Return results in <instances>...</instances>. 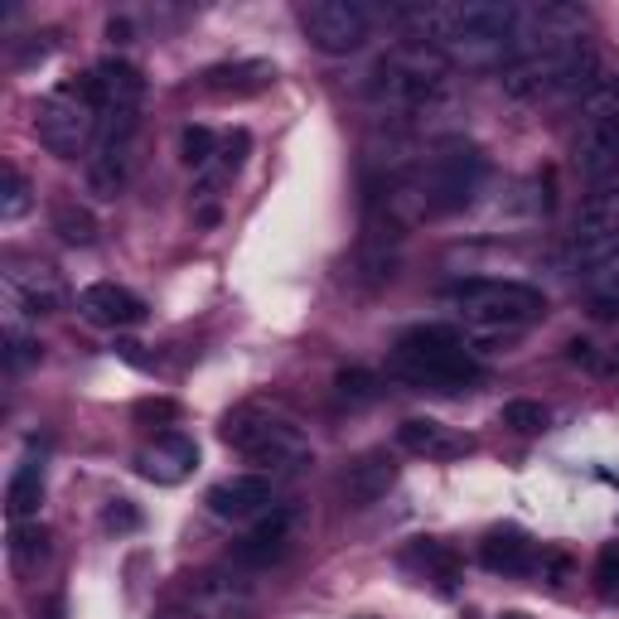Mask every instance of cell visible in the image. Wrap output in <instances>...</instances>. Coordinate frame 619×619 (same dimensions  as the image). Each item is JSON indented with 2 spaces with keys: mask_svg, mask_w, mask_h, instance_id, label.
<instances>
[{
  "mask_svg": "<svg viewBox=\"0 0 619 619\" xmlns=\"http://www.w3.org/2000/svg\"><path fill=\"white\" fill-rule=\"evenodd\" d=\"M451 54L435 44H417V40H402L393 44L378 64L368 68V78H363V97L368 102L387 107V112H411L421 117L427 107H435L451 88Z\"/></svg>",
  "mask_w": 619,
  "mask_h": 619,
  "instance_id": "1",
  "label": "cell"
},
{
  "mask_svg": "<svg viewBox=\"0 0 619 619\" xmlns=\"http://www.w3.org/2000/svg\"><path fill=\"white\" fill-rule=\"evenodd\" d=\"M445 300L460 310L469 339H484V344H508L548 314V296L538 286L504 281V276H469L445 290Z\"/></svg>",
  "mask_w": 619,
  "mask_h": 619,
  "instance_id": "2",
  "label": "cell"
},
{
  "mask_svg": "<svg viewBox=\"0 0 619 619\" xmlns=\"http://www.w3.org/2000/svg\"><path fill=\"white\" fill-rule=\"evenodd\" d=\"M393 373L421 393H469L479 383V363L451 324H411L393 344Z\"/></svg>",
  "mask_w": 619,
  "mask_h": 619,
  "instance_id": "3",
  "label": "cell"
},
{
  "mask_svg": "<svg viewBox=\"0 0 619 619\" xmlns=\"http://www.w3.org/2000/svg\"><path fill=\"white\" fill-rule=\"evenodd\" d=\"M223 445H233L237 455H247L252 465H266V469H300L310 465L314 451L306 441V431L296 427L286 407L276 402H242L223 417Z\"/></svg>",
  "mask_w": 619,
  "mask_h": 619,
  "instance_id": "4",
  "label": "cell"
},
{
  "mask_svg": "<svg viewBox=\"0 0 619 619\" xmlns=\"http://www.w3.org/2000/svg\"><path fill=\"white\" fill-rule=\"evenodd\" d=\"M97 121H102V107H97V92H92V73H73V78L54 82L40 97V107H34V136L58 161H78L97 141Z\"/></svg>",
  "mask_w": 619,
  "mask_h": 619,
  "instance_id": "5",
  "label": "cell"
},
{
  "mask_svg": "<svg viewBox=\"0 0 619 619\" xmlns=\"http://www.w3.org/2000/svg\"><path fill=\"white\" fill-rule=\"evenodd\" d=\"M518 24H523V10L513 0H455V20L451 34H445V54L465 58V64H508L518 48Z\"/></svg>",
  "mask_w": 619,
  "mask_h": 619,
  "instance_id": "6",
  "label": "cell"
},
{
  "mask_svg": "<svg viewBox=\"0 0 619 619\" xmlns=\"http://www.w3.org/2000/svg\"><path fill=\"white\" fill-rule=\"evenodd\" d=\"M484 175H489V161H484L479 145H445L411 179L421 189L427 218H451L475 203V194L484 189Z\"/></svg>",
  "mask_w": 619,
  "mask_h": 619,
  "instance_id": "7",
  "label": "cell"
},
{
  "mask_svg": "<svg viewBox=\"0 0 619 619\" xmlns=\"http://www.w3.org/2000/svg\"><path fill=\"white\" fill-rule=\"evenodd\" d=\"M0 290H5V310L10 314H58L68 306V290H64V276L54 272L48 262L40 257H20V252H5L0 262Z\"/></svg>",
  "mask_w": 619,
  "mask_h": 619,
  "instance_id": "8",
  "label": "cell"
},
{
  "mask_svg": "<svg viewBox=\"0 0 619 619\" xmlns=\"http://www.w3.org/2000/svg\"><path fill=\"white\" fill-rule=\"evenodd\" d=\"M300 30L306 40L330 58H344V54H358L373 34V10L358 5V0H310L300 10Z\"/></svg>",
  "mask_w": 619,
  "mask_h": 619,
  "instance_id": "9",
  "label": "cell"
},
{
  "mask_svg": "<svg viewBox=\"0 0 619 619\" xmlns=\"http://www.w3.org/2000/svg\"><path fill=\"white\" fill-rule=\"evenodd\" d=\"M581 40H586V10L572 0H542V5L523 10L513 54H566Z\"/></svg>",
  "mask_w": 619,
  "mask_h": 619,
  "instance_id": "10",
  "label": "cell"
},
{
  "mask_svg": "<svg viewBox=\"0 0 619 619\" xmlns=\"http://www.w3.org/2000/svg\"><path fill=\"white\" fill-rule=\"evenodd\" d=\"M257 590L237 572H199L189 581V615L194 619H252Z\"/></svg>",
  "mask_w": 619,
  "mask_h": 619,
  "instance_id": "11",
  "label": "cell"
},
{
  "mask_svg": "<svg viewBox=\"0 0 619 619\" xmlns=\"http://www.w3.org/2000/svg\"><path fill=\"white\" fill-rule=\"evenodd\" d=\"M296 528H300V508L290 504H276L272 513H262L252 532L237 542L233 562L237 566H252V572H262V566H276L281 556L290 552V542H296Z\"/></svg>",
  "mask_w": 619,
  "mask_h": 619,
  "instance_id": "12",
  "label": "cell"
},
{
  "mask_svg": "<svg viewBox=\"0 0 619 619\" xmlns=\"http://www.w3.org/2000/svg\"><path fill=\"white\" fill-rule=\"evenodd\" d=\"M213 518L223 523H252V518L272 513L276 508V484L266 475H233V479H218L209 494H203Z\"/></svg>",
  "mask_w": 619,
  "mask_h": 619,
  "instance_id": "13",
  "label": "cell"
},
{
  "mask_svg": "<svg viewBox=\"0 0 619 619\" xmlns=\"http://www.w3.org/2000/svg\"><path fill=\"white\" fill-rule=\"evenodd\" d=\"M194 469H199V445H194L185 431H161L145 451H136V475L161 484V489L185 484Z\"/></svg>",
  "mask_w": 619,
  "mask_h": 619,
  "instance_id": "14",
  "label": "cell"
},
{
  "mask_svg": "<svg viewBox=\"0 0 619 619\" xmlns=\"http://www.w3.org/2000/svg\"><path fill=\"white\" fill-rule=\"evenodd\" d=\"M78 314L97 330H136L145 320V300L117 281H92L78 290Z\"/></svg>",
  "mask_w": 619,
  "mask_h": 619,
  "instance_id": "15",
  "label": "cell"
},
{
  "mask_svg": "<svg viewBox=\"0 0 619 619\" xmlns=\"http://www.w3.org/2000/svg\"><path fill=\"white\" fill-rule=\"evenodd\" d=\"M397 445L411 455H427V460H465L475 455V435L445 427V421L435 417H407L402 427H397Z\"/></svg>",
  "mask_w": 619,
  "mask_h": 619,
  "instance_id": "16",
  "label": "cell"
},
{
  "mask_svg": "<svg viewBox=\"0 0 619 619\" xmlns=\"http://www.w3.org/2000/svg\"><path fill=\"white\" fill-rule=\"evenodd\" d=\"M538 542L528 538L523 528H513V523H504V528H489L484 532V542H479V562L489 566L494 576H528V572H538Z\"/></svg>",
  "mask_w": 619,
  "mask_h": 619,
  "instance_id": "17",
  "label": "cell"
},
{
  "mask_svg": "<svg viewBox=\"0 0 619 619\" xmlns=\"http://www.w3.org/2000/svg\"><path fill=\"white\" fill-rule=\"evenodd\" d=\"M572 161H576V169L590 179V185L615 179L619 175V126H610V121H581Z\"/></svg>",
  "mask_w": 619,
  "mask_h": 619,
  "instance_id": "18",
  "label": "cell"
},
{
  "mask_svg": "<svg viewBox=\"0 0 619 619\" xmlns=\"http://www.w3.org/2000/svg\"><path fill=\"white\" fill-rule=\"evenodd\" d=\"M402 566H407L411 576L431 581L441 596H455V590H460V576H465V562H460V552L445 548V542H435V538L407 542V548H402Z\"/></svg>",
  "mask_w": 619,
  "mask_h": 619,
  "instance_id": "19",
  "label": "cell"
},
{
  "mask_svg": "<svg viewBox=\"0 0 619 619\" xmlns=\"http://www.w3.org/2000/svg\"><path fill=\"white\" fill-rule=\"evenodd\" d=\"M276 82V64H266V58H237V64H213L203 68L199 88L209 97H233V102H242V97H257Z\"/></svg>",
  "mask_w": 619,
  "mask_h": 619,
  "instance_id": "20",
  "label": "cell"
},
{
  "mask_svg": "<svg viewBox=\"0 0 619 619\" xmlns=\"http://www.w3.org/2000/svg\"><path fill=\"white\" fill-rule=\"evenodd\" d=\"M92 92H97V107H102V112H141L145 78L126 58H102V64L92 68Z\"/></svg>",
  "mask_w": 619,
  "mask_h": 619,
  "instance_id": "21",
  "label": "cell"
},
{
  "mask_svg": "<svg viewBox=\"0 0 619 619\" xmlns=\"http://www.w3.org/2000/svg\"><path fill=\"white\" fill-rule=\"evenodd\" d=\"M397 484V460L387 451H368L349 465L344 475V499L354 508H373L378 499H387V489Z\"/></svg>",
  "mask_w": 619,
  "mask_h": 619,
  "instance_id": "22",
  "label": "cell"
},
{
  "mask_svg": "<svg viewBox=\"0 0 619 619\" xmlns=\"http://www.w3.org/2000/svg\"><path fill=\"white\" fill-rule=\"evenodd\" d=\"M600 78H605V73H600V48L590 44V40H581V44L572 48V54L562 58V68H556L552 97H556V102H576V97L586 102V92L596 88Z\"/></svg>",
  "mask_w": 619,
  "mask_h": 619,
  "instance_id": "23",
  "label": "cell"
},
{
  "mask_svg": "<svg viewBox=\"0 0 619 619\" xmlns=\"http://www.w3.org/2000/svg\"><path fill=\"white\" fill-rule=\"evenodd\" d=\"M40 508H44V465L34 455H24L5 484V513L10 523H34Z\"/></svg>",
  "mask_w": 619,
  "mask_h": 619,
  "instance_id": "24",
  "label": "cell"
},
{
  "mask_svg": "<svg viewBox=\"0 0 619 619\" xmlns=\"http://www.w3.org/2000/svg\"><path fill=\"white\" fill-rule=\"evenodd\" d=\"M581 296H586V306L596 320H615L619 314V252L610 262L590 266V272L581 276Z\"/></svg>",
  "mask_w": 619,
  "mask_h": 619,
  "instance_id": "25",
  "label": "cell"
},
{
  "mask_svg": "<svg viewBox=\"0 0 619 619\" xmlns=\"http://www.w3.org/2000/svg\"><path fill=\"white\" fill-rule=\"evenodd\" d=\"M48 552H54V538H48V528L40 518H34V523H10V562H15L20 572L44 566Z\"/></svg>",
  "mask_w": 619,
  "mask_h": 619,
  "instance_id": "26",
  "label": "cell"
},
{
  "mask_svg": "<svg viewBox=\"0 0 619 619\" xmlns=\"http://www.w3.org/2000/svg\"><path fill=\"white\" fill-rule=\"evenodd\" d=\"M54 233H58V242H68V247H92L102 228H97V213L88 209V203L64 199L54 209Z\"/></svg>",
  "mask_w": 619,
  "mask_h": 619,
  "instance_id": "27",
  "label": "cell"
},
{
  "mask_svg": "<svg viewBox=\"0 0 619 619\" xmlns=\"http://www.w3.org/2000/svg\"><path fill=\"white\" fill-rule=\"evenodd\" d=\"M40 358H44V344L30 330H24L20 314H5V368L10 373H24L30 363H40Z\"/></svg>",
  "mask_w": 619,
  "mask_h": 619,
  "instance_id": "28",
  "label": "cell"
},
{
  "mask_svg": "<svg viewBox=\"0 0 619 619\" xmlns=\"http://www.w3.org/2000/svg\"><path fill=\"white\" fill-rule=\"evenodd\" d=\"M581 121H610L619 126V73H605L581 102Z\"/></svg>",
  "mask_w": 619,
  "mask_h": 619,
  "instance_id": "29",
  "label": "cell"
},
{
  "mask_svg": "<svg viewBox=\"0 0 619 619\" xmlns=\"http://www.w3.org/2000/svg\"><path fill=\"white\" fill-rule=\"evenodd\" d=\"M218 141L209 126H199V121H189L185 131H179V161H185L189 169H209L213 165V155H218Z\"/></svg>",
  "mask_w": 619,
  "mask_h": 619,
  "instance_id": "30",
  "label": "cell"
},
{
  "mask_svg": "<svg viewBox=\"0 0 619 619\" xmlns=\"http://www.w3.org/2000/svg\"><path fill=\"white\" fill-rule=\"evenodd\" d=\"M499 421L508 431H518V435H542L552 427V411L542 407V402H532V397H518V402H508L499 411Z\"/></svg>",
  "mask_w": 619,
  "mask_h": 619,
  "instance_id": "31",
  "label": "cell"
},
{
  "mask_svg": "<svg viewBox=\"0 0 619 619\" xmlns=\"http://www.w3.org/2000/svg\"><path fill=\"white\" fill-rule=\"evenodd\" d=\"M24 209H30V185L15 165H0V218L15 223V218H24Z\"/></svg>",
  "mask_w": 619,
  "mask_h": 619,
  "instance_id": "32",
  "label": "cell"
},
{
  "mask_svg": "<svg viewBox=\"0 0 619 619\" xmlns=\"http://www.w3.org/2000/svg\"><path fill=\"white\" fill-rule=\"evenodd\" d=\"M131 417H136V427H161V431H175V421L185 417V407H179L175 397H141V402L131 407Z\"/></svg>",
  "mask_w": 619,
  "mask_h": 619,
  "instance_id": "33",
  "label": "cell"
},
{
  "mask_svg": "<svg viewBox=\"0 0 619 619\" xmlns=\"http://www.w3.org/2000/svg\"><path fill=\"white\" fill-rule=\"evenodd\" d=\"M334 393L344 397L349 407H363V402H373V397H378V378H373L368 368H344L334 378Z\"/></svg>",
  "mask_w": 619,
  "mask_h": 619,
  "instance_id": "34",
  "label": "cell"
},
{
  "mask_svg": "<svg viewBox=\"0 0 619 619\" xmlns=\"http://www.w3.org/2000/svg\"><path fill=\"white\" fill-rule=\"evenodd\" d=\"M102 528L117 532V538H126V532H141L145 528V513L131 499H112L102 508Z\"/></svg>",
  "mask_w": 619,
  "mask_h": 619,
  "instance_id": "35",
  "label": "cell"
},
{
  "mask_svg": "<svg viewBox=\"0 0 619 619\" xmlns=\"http://www.w3.org/2000/svg\"><path fill=\"white\" fill-rule=\"evenodd\" d=\"M596 590H600V600H619V542L600 548V556H596Z\"/></svg>",
  "mask_w": 619,
  "mask_h": 619,
  "instance_id": "36",
  "label": "cell"
},
{
  "mask_svg": "<svg viewBox=\"0 0 619 619\" xmlns=\"http://www.w3.org/2000/svg\"><path fill=\"white\" fill-rule=\"evenodd\" d=\"M538 572H542V581H548V586H566V581H572V572H576V562L566 552H542L538 556Z\"/></svg>",
  "mask_w": 619,
  "mask_h": 619,
  "instance_id": "37",
  "label": "cell"
},
{
  "mask_svg": "<svg viewBox=\"0 0 619 619\" xmlns=\"http://www.w3.org/2000/svg\"><path fill=\"white\" fill-rule=\"evenodd\" d=\"M566 358H572L576 368H590V373L600 368V354H596V344H590V339H566Z\"/></svg>",
  "mask_w": 619,
  "mask_h": 619,
  "instance_id": "38",
  "label": "cell"
},
{
  "mask_svg": "<svg viewBox=\"0 0 619 619\" xmlns=\"http://www.w3.org/2000/svg\"><path fill=\"white\" fill-rule=\"evenodd\" d=\"M117 358H126L131 368H145V373L155 368V358L145 354V344H136V339H117Z\"/></svg>",
  "mask_w": 619,
  "mask_h": 619,
  "instance_id": "39",
  "label": "cell"
},
{
  "mask_svg": "<svg viewBox=\"0 0 619 619\" xmlns=\"http://www.w3.org/2000/svg\"><path fill=\"white\" fill-rule=\"evenodd\" d=\"M34 619H68V600H64V596H58V590H54V596L44 600V610L34 615Z\"/></svg>",
  "mask_w": 619,
  "mask_h": 619,
  "instance_id": "40",
  "label": "cell"
},
{
  "mask_svg": "<svg viewBox=\"0 0 619 619\" xmlns=\"http://www.w3.org/2000/svg\"><path fill=\"white\" fill-rule=\"evenodd\" d=\"M107 40H112V44H126V40H131V20H126V15H121V20H107Z\"/></svg>",
  "mask_w": 619,
  "mask_h": 619,
  "instance_id": "41",
  "label": "cell"
},
{
  "mask_svg": "<svg viewBox=\"0 0 619 619\" xmlns=\"http://www.w3.org/2000/svg\"><path fill=\"white\" fill-rule=\"evenodd\" d=\"M218 218H223V213H218V209H199V223H203V228H213Z\"/></svg>",
  "mask_w": 619,
  "mask_h": 619,
  "instance_id": "42",
  "label": "cell"
},
{
  "mask_svg": "<svg viewBox=\"0 0 619 619\" xmlns=\"http://www.w3.org/2000/svg\"><path fill=\"white\" fill-rule=\"evenodd\" d=\"M499 619H532V615H523V610H504Z\"/></svg>",
  "mask_w": 619,
  "mask_h": 619,
  "instance_id": "43",
  "label": "cell"
},
{
  "mask_svg": "<svg viewBox=\"0 0 619 619\" xmlns=\"http://www.w3.org/2000/svg\"><path fill=\"white\" fill-rule=\"evenodd\" d=\"M610 368H615V373H619V349H615V358H610Z\"/></svg>",
  "mask_w": 619,
  "mask_h": 619,
  "instance_id": "44",
  "label": "cell"
}]
</instances>
